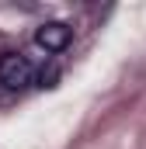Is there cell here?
I'll list each match as a JSON object with an SVG mask.
<instances>
[{"mask_svg":"<svg viewBox=\"0 0 146 149\" xmlns=\"http://www.w3.org/2000/svg\"><path fill=\"white\" fill-rule=\"evenodd\" d=\"M32 63H28V56H21V52H4L0 56V83L7 87V90H25L28 83H32Z\"/></svg>","mask_w":146,"mask_h":149,"instance_id":"6da1fadb","label":"cell"},{"mask_svg":"<svg viewBox=\"0 0 146 149\" xmlns=\"http://www.w3.org/2000/svg\"><path fill=\"white\" fill-rule=\"evenodd\" d=\"M73 38V28L66 21H45L42 28H35V45L45 52H63Z\"/></svg>","mask_w":146,"mask_h":149,"instance_id":"7a4b0ae2","label":"cell"}]
</instances>
